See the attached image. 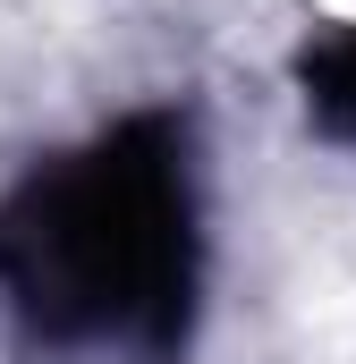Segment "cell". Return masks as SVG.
Masks as SVG:
<instances>
[{
	"instance_id": "1",
	"label": "cell",
	"mask_w": 356,
	"mask_h": 364,
	"mask_svg": "<svg viewBox=\"0 0 356 364\" xmlns=\"http://www.w3.org/2000/svg\"><path fill=\"white\" fill-rule=\"evenodd\" d=\"M314 9H331V17H348V26H356V0H314Z\"/></svg>"
}]
</instances>
